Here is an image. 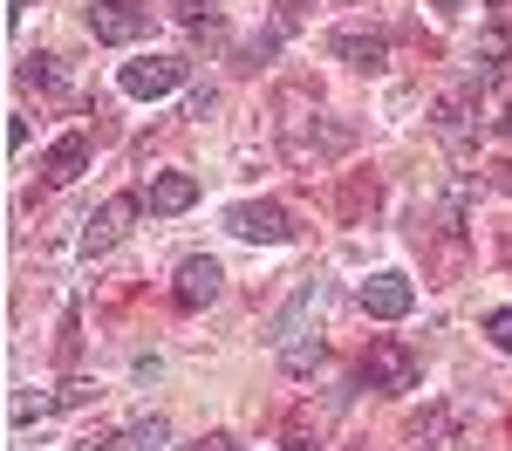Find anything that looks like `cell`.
Returning a JSON list of instances; mask_svg holds the SVG:
<instances>
[{
    "label": "cell",
    "instance_id": "cell-3",
    "mask_svg": "<svg viewBox=\"0 0 512 451\" xmlns=\"http://www.w3.org/2000/svg\"><path fill=\"white\" fill-rule=\"evenodd\" d=\"M137 212H144V192H117V199H103L89 212V226H82V253L96 260V253H110V246L137 226Z\"/></svg>",
    "mask_w": 512,
    "mask_h": 451
},
{
    "label": "cell",
    "instance_id": "cell-16",
    "mask_svg": "<svg viewBox=\"0 0 512 451\" xmlns=\"http://www.w3.org/2000/svg\"><path fill=\"white\" fill-rule=\"evenodd\" d=\"M465 199H472V185H451V199L437 205V233H451V240L465 233Z\"/></svg>",
    "mask_w": 512,
    "mask_h": 451
},
{
    "label": "cell",
    "instance_id": "cell-1",
    "mask_svg": "<svg viewBox=\"0 0 512 451\" xmlns=\"http://www.w3.org/2000/svg\"><path fill=\"white\" fill-rule=\"evenodd\" d=\"M280 151H287V164H301V171H321V164L335 158V151H349L355 144V123H321L308 130V89H287L280 96Z\"/></svg>",
    "mask_w": 512,
    "mask_h": 451
},
{
    "label": "cell",
    "instance_id": "cell-13",
    "mask_svg": "<svg viewBox=\"0 0 512 451\" xmlns=\"http://www.w3.org/2000/svg\"><path fill=\"white\" fill-rule=\"evenodd\" d=\"M437 130H444L451 144L472 137V96H465V89H444V96H437Z\"/></svg>",
    "mask_w": 512,
    "mask_h": 451
},
{
    "label": "cell",
    "instance_id": "cell-6",
    "mask_svg": "<svg viewBox=\"0 0 512 451\" xmlns=\"http://www.w3.org/2000/svg\"><path fill=\"white\" fill-rule=\"evenodd\" d=\"M226 226H233L239 240H267V246H280L287 233H294L287 205H274V199H246V205H233V212H226Z\"/></svg>",
    "mask_w": 512,
    "mask_h": 451
},
{
    "label": "cell",
    "instance_id": "cell-18",
    "mask_svg": "<svg viewBox=\"0 0 512 451\" xmlns=\"http://www.w3.org/2000/svg\"><path fill=\"white\" fill-rule=\"evenodd\" d=\"M164 438H171L164 417H137V424H130V445H137V451H164Z\"/></svg>",
    "mask_w": 512,
    "mask_h": 451
},
{
    "label": "cell",
    "instance_id": "cell-24",
    "mask_svg": "<svg viewBox=\"0 0 512 451\" xmlns=\"http://www.w3.org/2000/svg\"><path fill=\"white\" fill-rule=\"evenodd\" d=\"M69 451H117V438H110V431H96V438H82V445H69Z\"/></svg>",
    "mask_w": 512,
    "mask_h": 451
},
{
    "label": "cell",
    "instance_id": "cell-21",
    "mask_svg": "<svg viewBox=\"0 0 512 451\" xmlns=\"http://www.w3.org/2000/svg\"><path fill=\"white\" fill-rule=\"evenodd\" d=\"M274 41H280V35H253L246 48H239V69H260V62L274 55Z\"/></svg>",
    "mask_w": 512,
    "mask_h": 451
},
{
    "label": "cell",
    "instance_id": "cell-9",
    "mask_svg": "<svg viewBox=\"0 0 512 451\" xmlns=\"http://www.w3.org/2000/svg\"><path fill=\"white\" fill-rule=\"evenodd\" d=\"M328 55L349 62V69H383L390 62V41H383V28H335L328 35Z\"/></svg>",
    "mask_w": 512,
    "mask_h": 451
},
{
    "label": "cell",
    "instance_id": "cell-28",
    "mask_svg": "<svg viewBox=\"0 0 512 451\" xmlns=\"http://www.w3.org/2000/svg\"><path fill=\"white\" fill-rule=\"evenodd\" d=\"M499 130H506V137H512V103H506V110H499Z\"/></svg>",
    "mask_w": 512,
    "mask_h": 451
},
{
    "label": "cell",
    "instance_id": "cell-2",
    "mask_svg": "<svg viewBox=\"0 0 512 451\" xmlns=\"http://www.w3.org/2000/svg\"><path fill=\"white\" fill-rule=\"evenodd\" d=\"M417 376H424V363H417L403 342H390V335L362 349V383H369V390H390L396 397V390H417Z\"/></svg>",
    "mask_w": 512,
    "mask_h": 451
},
{
    "label": "cell",
    "instance_id": "cell-19",
    "mask_svg": "<svg viewBox=\"0 0 512 451\" xmlns=\"http://www.w3.org/2000/svg\"><path fill=\"white\" fill-rule=\"evenodd\" d=\"M89 397H96V383H82V376H69V383H62V390L48 397V410H82Z\"/></svg>",
    "mask_w": 512,
    "mask_h": 451
},
{
    "label": "cell",
    "instance_id": "cell-11",
    "mask_svg": "<svg viewBox=\"0 0 512 451\" xmlns=\"http://www.w3.org/2000/svg\"><path fill=\"white\" fill-rule=\"evenodd\" d=\"M192 199H198V178H192V171H158V178L144 185V205H151V212H185Z\"/></svg>",
    "mask_w": 512,
    "mask_h": 451
},
{
    "label": "cell",
    "instance_id": "cell-27",
    "mask_svg": "<svg viewBox=\"0 0 512 451\" xmlns=\"http://www.w3.org/2000/svg\"><path fill=\"white\" fill-rule=\"evenodd\" d=\"M301 7H315V0H280V14H301Z\"/></svg>",
    "mask_w": 512,
    "mask_h": 451
},
{
    "label": "cell",
    "instance_id": "cell-25",
    "mask_svg": "<svg viewBox=\"0 0 512 451\" xmlns=\"http://www.w3.org/2000/svg\"><path fill=\"white\" fill-rule=\"evenodd\" d=\"M192 451H239V445H233V438H226V431H212V438H198Z\"/></svg>",
    "mask_w": 512,
    "mask_h": 451
},
{
    "label": "cell",
    "instance_id": "cell-4",
    "mask_svg": "<svg viewBox=\"0 0 512 451\" xmlns=\"http://www.w3.org/2000/svg\"><path fill=\"white\" fill-rule=\"evenodd\" d=\"M219 260L212 253H192V260H178V274H171V308H185V315H198V308H212L219 301Z\"/></svg>",
    "mask_w": 512,
    "mask_h": 451
},
{
    "label": "cell",
    "instance_id": "cell-23",
    "mask_svg": "<svg viewBox=\"0 0 512 451\" xmlns=\"http://www.w3.org/2000/svg\"><path fill=\"white\" fill-rule=\"evenodd\" d=\"M492 192H506V199H512V158L492 164Z\"/></svg>",
    "mask_w": 512,
    "mask_h": 451
},
{
    "label": "cell",
    "instance_id": "cell-10",
    "mask_svg": "<svg viewBox=\"0 0 512 451\" xmlns=\"http://www.w3.org/2000/svg\"><path fill=\"white\" fill-rule=\"evenodd\" d=\"M82 171H89V137H76V130H69V137H55V144H48V158H41V178H48V185H76Z\"/></svg>",
    "mask_w": 512,
    "mask_h": 451
},
{
    "label": "cell",
    "instance_id": "cell-15",
    "mask_svg": "<svg viewBox=\"0 0 512 451\" xmlns=\"http://www.w3.org/2000/svg\"><path fill=\"white\" fill-rule=\"evenodd\" d=\"M287 451H321V417L315 410H294V417H287Z\"/></svg>",
    "mask_w": 512,
    "mask_h": 451
},
{
    "label": "cell",
    "instance_id": "cell-5",
    "mask_svg": "<svg viewBox=\"0 0 512 451\" xmlns=\"http://www.w3.org/2000/svg\"><path fill=\"white\" fill-rule=\"evenodd\" d=\"M89 35L123 48V41H144L151 35V7H137V0H96L89 7Z\"/></svg>",
    "mask_w": 512,
    "mask_h": 451
},
{
    "label": "cell",
    "instance_id": "cell-7",
    "mask_svg": "<svg viewBox=\"0 0 512 451\" xmlns=\"http://www.w3.org/2000/svg\"><path fill=\"white\" fill-rule=\"evenodd\" d=\"M417 308V287L403 281V274H369L362 281V315H376V322H403Z\"/></svg>",
    "mask_w": 512,
    "mask_h": 451
},
{
    "label": "cell",
    "instance_id": "cell-20",
    "mask_svg": "<svg viewBox=\"0 0 512 451\" xmlns=\"http://www.w3.org/2000/svg\"><path fill=\"white\" fill-rule=\"evenodd\" d=\"M485 335H492V349L512 356V308H492V315H485Z\"/></svg>",
    "mask_w": 512,
    "mask_h": 451
},
{
    "label": "cell",
    "instance_id": "cell-17",
    "mask_svg": "<svg viewBox=\"0 0 512 451\" xmlns=\"http://www.w3.org/2000/svg\"><path fill=\"white\" fill-rule=\"evenodd\" d=\"M21 82H28V89H62V69H55V55H28V62H21Z\"/></svg>",
    "mask_w": 512,
    "mask_h": 451
},
{
    "label": "cell",
    "instance_id": "cell-22",
    "mask_svg": "<svg viewBox=\"0 0 512 451\" xmlns=\"http://www.w3.org/2000/svg\"><path fill=\"white\" fill-rule=\"evenodd\" d=\"M205 14H212L205 0H178V21H185V28H205Z\"/></svg>",
    "mask_w": 512,
    "mask_h": 451
},
{
    "label": "cell",
    "instance_id": "cell-26",
    "mask_svg": "<svg viewBox=\"0 0 512 451\" xmlns=\"http://www.w3.org/2000/svg\"><path fill=\"white\" fill-rule=\"evenodd\" d=\"M21 14H28V0H7V21H21Z\"/></svg>",
    "mask_w": 512,
    "mask_h": 451
},
{
    "label": "cell",
    "instance_id": "cell-12",
    "mask_svg": "<svg viewBox=\"0 0 512 451\" xmlns=\"http://www.w3.org/2000/svg\"><path fill=\"white\" fill-rule=\"evenodd\" d=\"M376 205H383V185H376L369 171H349L342 192H335V212H342V219H369Z\"/></svg>",
    "mask_w": 512,
    "mask_h": 451
},
{
    "label": "cell",
    "instance_id": "cell-8",
    "mask_svg": "<svg viewBox=\"0 0 512 451\" xmlns=\"http://www.w3.org/2000/svg\"><path fill=\"white\" fill-rule=\"evenodd\" d=\"M185 82L178 55H144V62H123V96H171Z\"/></svg>",
    "mask_w": 512,
    "mask_h": 451
},
{
    "label": "cell",
    "instance_id": "cell-14",
    "mask_svg": "<svg viewBox=\"0 0 512 451\" xmlns=\"http://www.w3.org/2000/svg\"><path fill=\"white\" fill-rule=\"evenodd\" d=\"M451 431H458V410H451V404H431V410L410 417V445H444Z\"/></svg>",
    "mask_w": 512,
    "mask_h": 451
}]
</instances>
